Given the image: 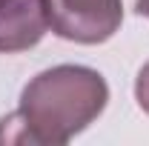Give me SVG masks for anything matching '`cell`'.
Instances as JSON below:
<instances>
[{
	"label": "cell",
	"instance_id": "6da1fadb",
	"mask_svg": "<svg viewBox=\"0 0 149 146\" xmlns=\"http://www.w3.org/2000/svg\"><path fill=\"white\" fill-rule=\"evenodd\" d=\"M106 103L109 86L100 72L77 63L52 66L23 86L17 112L0 120V143H69Z\"/></svg>",
	"mask_w": 149,
	"mask_h": 146
},
{
	"label": "cell",
	"instance_id": "3957f363",
	"mask_svg": "<svg viewBox=\"0 0 149 146\" xmlns=\"http://www.w3.org/2000/svg\"><path fill=\"white\" fill-rule=\"evenodd\" d=\"M52 29L46 0H0V55L37 46Z\"/></svg>",
	"mask_w": 149,
	"mask_h": 146
},
{
	"label": "cell",
	"instance_id": "5b68a950",
	"mask_svg": "<svg viewBox=\"0 0 149 146\" xmlns=\"http://www.w3.org/2000/svg\"><path fill=\"white\" fill-rule=\"evenodd\" d=\"M135 12H138L141 17H149V0H138V3H135Z\"/></svg>",
	"mask_w": 149,
	"mask_h": 146
},
{
	"label": "cell",
	"instance_id": "7a4b0ae2",
	"mask_svg": "<svg viewBox=\"0 0 149 146\" xmlns=\"http://www.w3.org/2000/svg\"><path fill=\"white\" fill-rule=\"evenodd\" d=\"M52 32L63 40L97 46L106 43L123 23L120 0H46Z\"/></svg>",
	"mask_w": 149,
	"mask_h": 146
},
{
	"label": "cell",
	"instance_id": "277c9868",
	"mask_svg": "<svg viewBox=\"0 0 149 146\" xmlns=\"http://www.w3.org/2000/svg\"><path fill=\"white\" fill-rule=\"evenodd\" d=\"M135 97H138V106L149 115V60L143 63V69L138 72V80H135Z\"/></svg>",
	"mask_w": 149,
	"mask_h": 146
}]
</instances>
